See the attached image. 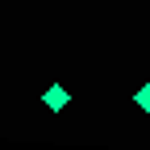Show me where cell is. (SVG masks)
<instances>
[{
	"instance_id": "2",
	"label": "cell",
	"mask_w": 150,
	"mask_h": 150,
	"mask_svg": "<svg viewBox=\"0 0 150 150\" xmlns=\"http://www.w3.org/2000/svg\"><path fill=\"white\" fill-rule=\"evenodd\" d=\"M138 108H142V112H150V83H142V88H138Z\"/></svg>"
},
{
	"instance_id": "1",
	"label": "cell",
	"mask_w": 150,
	"mask_h": 150,
	"mask_svg": "<svg viewBox=\"0 0 150 150\" xmlns=\"http://www.w3.org/2000/svg\"><path fill=\"white\" fill-rule=\"evenodd\" d=\"M63 104H67V92H63V88H59V83H54V88H50V92H46V108H54V112H59V108H63Z\"/></svg>"
}]
</instances>
